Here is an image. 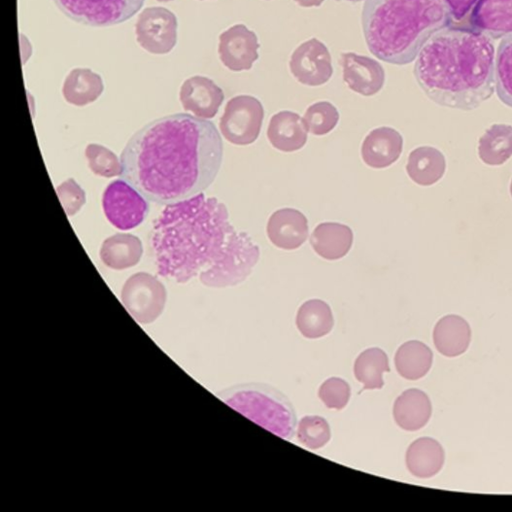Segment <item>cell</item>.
Wrapping results in <instances>:
<instances>
[{"label":"cell","mask_w":512,"mask_h":512,"mask_svg":"<svg viewBox=\"0 0 512 512\" xmlns=\"http://www.w3.org/2000/svg\"><path fill=\"white\" fill-rule=\"evenodd\" d=\"M151 243L159 275L178 283L197 277L215 288L246 280L260 257L251 237L231 225L226 206L203 193L166 205Z\"/></svg>","instance_id":"cell-1"},{"label":"cell","mask_w":512,"mask_h":512,"mask_svg":"<svg viewBox=\"0 0 512 512\" xmlns=\"http://www.w3.org/2000/svg\"><path fill=\"white\" fill-rule=\"evenodd\" d=\"M222 158L216 126L177 113L155 119L132 135L121 154V176L145 199L170 205L207 189Z\"/></svg>","instance_id":"cell-2"},{"label":"cell","mask_w":512,"mask_h":512,"mask_svg":"<svg viewBox=\"0 0 512 512\" xmlns=\"http://www.w3.org/2000/svg\"><path fill=\"white\" fill-rule=\"evenodd\" d=\"M494 62L492 38L474 29L447 26L421 48L414 76L436 104L470 111L495 91Z\"/></svg>","instance_id":"cell-3"},{"label":"cell","mask_w":512,"mask_h":512,"mask_svg":"<svg viewBox=\"0 0 512 512\" xmlns=\"http://www.w3.org/2000/svg\"><path fill=\"white\" fill-rule=\"evenodd\" d=\"M451 18L444 0H365L361 20L369 51L384 62L406 65Z\"/></svg>","instance_id":"cell-4"},{"label":"cell","mask_w":512,"mask_h":512,"mask_svg":"<svg viewBox=\"0 0 512 512\" xmlns=\"http://www.w3.org/2000/svg\"><path fill=\"white\" fill-rule=\"evenodd\" d=\"M220 397L273 434L288 440L293 437L295 412L289 400L274 388L263 384H244L228 389Z\"/></svg>","instance_id":"cell-5"},{"label":"cell","mask_w":512,"mask_h":512,"mask_svg":"<svg viewBox=\"0 0 512 512\" xmlns=\"http://www.w3.org/2000/svg\"><path fill=\"white\" fill-rule=\"evenodd\" d=\"M145 0H53L76 23L92 27L117 25L132 18Z\"/></svg>","instance_id":"cell-6"},{"label":"cell","mask_w":512,"mask_h":512,"mask_svg":"<svg viewBox=\"0 0 512 512\" xmlns=\"http://www.w3.org/2000/svg\"><path fill=\"white\" fill-rule=\"evenodd\" d=\"M167 292L157 277L138 272L131 275L121 290V301L129 314L140 324L154 322L163 312Z\"/></svg>","instance_id":"cell-7"},{"label":"cell","mask_w":512,"mask_h":512,"mask_svg":"<svg viewBox=\"0 0 512 512\" xmlns=\"http://www.w3.org/2000/svg\"><path fill=\"white\" fill-rule=\"evenodd\" d=\"M264 118L262 103L251 95L231 98L220 118V131L235 145H249L259 136Z\"/></svg>","instance_id":"cell-8"},{"label":"cell","mask_w":512,"mask_h":512,"mask_svg":"<svg viewBox=\"0 0 512 512\" xmlns=\"http://www.w3.org/2000/svg\"><path fill=\"white\" fill-rule=\"evenodd\" d=\"M102 207L108 221L120 230L135 228L149 213L145 198L124 179L114 180L106 187Z\"/></svg>","instance_id":"cell-9"},{"label":"cell","mask_w":512,"mask_h":512,"mask_svg":"<svg viewBox=\"0 0 512 512\" xmlns=\"http://www.w3.org/2000/svg\"><path fill=\"white\" fill-rule=\"evenodd\" d=\"M177 17L165 7H147L135 24L138 44L151 54H167L177 42Z\"/></svg>","instance_id":"cell-10"},{"label":"cell","mask_w":512,"mask_h":512,"mask_svg":"<svg viewBox=\"0 0 512 512\" xmlns=\"http://www.w3.org/2000/svg\"><path fill=\"white\" fill-rule=\"evenodd\" d=\"M289 69L301 84H325L333 74L331 55L327 46L317 38L301 43L290 56Z\"/></svg>","instance_id":"cell-11"},{"label":"cell","mask_w":512,"mask_h":512,"mask_svg":"<svg viewBox=\"0 0 512 512\" xmlns=\"http://www.w3.org/2000/svg\"><path fill=\"white\" fill-rule=\"evenodd\" d=\"M259 47L257 35L244 24L233 25L219 35V58L231 71L251 69L259 57Z\"/></svg>","instance_id":"cell-12"},{"label":"cell","mask_w":512,"mask_h":512,"mask_svg":"<svg viewBox=\"0 0 512 512\" xmlns=\"http://www.w3.org/2000/svg\"><path fill=\"white\" fill-rule=\"evenodd\" d=\"M340 62L343 80L352 91L372 96L382 89L385 71L375 59L354 52H343Z\"/></svg>","instance_id":"cell-13"},{"label":"cell","mask_w":512,"mask_h":512,"mask_svg":"<svg viewBox=\"0 0 512 512\" xmlns=\"http://www.w3.org/2000/svg\"><path fill=\"white\" fill-rule=\"evenodd\" d=\"M179 99L184 110L199 118L210 119L217 114L224 93L212 79L195 75L182 83Z\"/></svg>","instance_id":"cell-14"},{"label":"cell","mask_w":512,"mask_h":512,"mask_svg":"<svg viewBox=\"0 0 512 512\" xmlns=\"http://www.w3.org/2000/svg\"><path fill=\"white\" fill-rule=\"evenodd\" d=\"M266 232L276 247L285 250L297 249L308 238V220L299 210L282 208L270 216Z\"/></svg>","instance_id":"cell-15"},{"label":"cell","mask_w":512,"mask_h":512,"mask_svg":"<svg viewBox=\"0 0 512 512\" xmlns=\"http://www.w3.org/2000/svg\"><path fill=\"white\" fill-rule=\"evenodd\" d=\"M474 30L492 39L512 33V0H478L471 13Z\"/></svg>","instance_id":"cell-16"},{"label":"cell","mask_w":512,"mask_h":512,"mask_svg":"<svg viewBox=\"0 0 512 512\" xmlns=\"http://www.w3.org/2000/svg\"><path fill=\"white\" fill-rule=\"evenodd\" d=\"M402 149L403 138L397 130L379 127L365 137L361 146V156L369 167L380 169L398 160Z\"/></svg>","instance_id":"cell-17"},{"label":"cell","mask_w":512,"mask_h":512,"mask_svg":"<svg viewBox=\"0 0 512 512\" xmlns=\"http://www.w3.org/2000/svg\"><path fill=\"white\" fill-rule=\"evenodd\" d=\"M307 132L304 120L299 114L280 111L271 117L267 137L274 148L283 152H293L306 144Z\"/></svg>","instance_id":"cell-18"},{"label":"cell","mask_w":512,"mask_h":512,"mask_svg":"<svg viewBox=\"0 0 512 512\" xmlns=\"http://www.w3.org/2000/svg\"><path fill=\"white\" fill-rule=\"evenodd\" d=\"M353 232L347 225L324 222L316 226L310 236L313 250L326 260H338L351 249Z\"/></svg>","instance_id":"cell-19"},{"label":"cell","mask_w":512,"mask_h":512,"mask_svg":"<svg viewBox=\"0 0 512 512\" xmlns=\"http://www.w3.org/2000/svg\"><path fill=\"white\" fill-rule=\"evenodd\" d=\"M432 406L429 397L420 389L411 388L399 395L393 405L396 424L404 430L416 431L430 419Z\"/></svg>","instance_id":"cell-20"},{"label":"cell","mask_w":512,"mask_h":512,"mask_svg":"<svg viewBox=\"0 0 512 512\" xmlns=\"http://www.w3.org/2000/svg\"><path fill=\"white\" fill-rule=\"evenodd\" d=\"M471 340L469 323L459 315H446L435 325L433 342L441 354L456 357L463 354Z\"/></svg>","instance_id":"cell-21"},{"label":"cell","mask_w":512,"mask_h":512,"mask_svg":"<svg viewBox=\"0 0 512 512\" xmlns=\"http://www.w3.org/2000/svg\"><path fill=\"white\" fill-rule=\"evenodd\" d=\"M405 460L412 475L418 478H430L441 470L445 461V452L437 440L421 437L409 445Z\"/></svg>","instance_id":"cell-22"},{"label":"cell","mask_w":512,"mask_h":512,"mask_svg":"<svg viewBox=\"0 0 512 512\" xmlns=\"http://www.w3.org/2000/svg\"><path fill=\"white\" fill-rule=\"evenodd\" d=\"M99 254L107 267L124 270L135 266L140 261L143 246L137 236L129 233H117L103 241Z\"/></svg>","instance_id":"cell-23"},{"label":"cell","mask_w":512,"mask_h":512,"mask_svg":"<svg viewBox=\"0 0 512 512\" xmlns=\"http://www.w3.org/2000/svg\"><path fill=\"white\" fill-rule=\"evenodd\" d=\"M446 169L445 156L431 146H421L410 152L406 171L411 180L421 186L438 182Z\"/></svg>","instance_id":"cell-24"},{"label":"cell","mask_w":512,"mask_h":512,"mask_svg":"<svg viewBox=\"0 0 512 512\" xmlns=\"http://www.w3.org/2000/svg\"><path fill=\"white\" fill-rule=\"evenodd\" d=\"M104 90L101 76L89 68H74L66 76L62 94L75 106H85L96 101Z\"/></svg>","instance_id":"cell-25"},{"label":"cell","mask_w":512,"mask_h":512,"mask_svg":"<svg viewBox=\"0 0 512 512\" xmlns=\"http://www.w3.org/2000/svg\"><path fill=\"white\" fill-rule=\"evenodd\" d=\"M432 360L431 349L418 340L403 343L394 357L397 372L408 380H417L425 376L431 368Z\"/></svg>","instance_id":"cell-26"},{"label":"cell","mask_w":512,"mask_h":512,"mask_svg":"<svg viewBox=\"0 0 512 512\" xmlns=\"http://www.w3.org/2000/svg\"><path fill=\"white\" fill-rule=\"evenodd\" d=\"M334 324L330 306L323 300L310 299L298 309L296 325L300 333L310 339L328 334Z\"/></svg>","instance_id":"cell-27"},{"label":"cell","mask_w":512,"mask_h":512,"mask_svg":"<svg viewBox=\"0 0 512 512\" xmlns=\"http://www.w3.org/2000/svg\"><path fill=\"white\" fill-rule=\"evenodd\" d=\"M478 155L487 165L499 166L512 156V126L494 124L480 137Z\"/></svg>","instance_id":"cell-28"},{"label":"cell","mask_w":512,"mask_h":512,"mask_svg":"<svg viewBox=\"0 0 512 512\" xmlns=\"http://www.w3.org/2000/svg\"><path fill=\"white\" fill-rule=\"evenodd\" d=\"M353 370L355 378L363 384L360 392L380 389L384 385L383 373L390 371L388 357L378 347L368 348L356 358Z\"/></svg>","instance_id":"cell-29"},{"label":"cell","mask_w":512,"mask_h":512,"mask_svg":"<svg viewBox=\"0 0 512 512\" xmlns=\"http://www.w3.org/2000/svg\"><path fill=\"white\" fill-rule=\"evenodd\" d=\"M494 76L498 98L512 108V33L502 37L497 47Z\"/></svg>","instance_id":"cell-30"},{"label":"cell","mask_w":512,"mask_h":512,"mask_svg":"<svg viewBox=\"0 0 512 512\" xmlns=\"http://www.w3.org/2000/svg\"><path fill=\"white\" fill-rule=\"evenodd\" d=\"M307 130L314 135H325L335 128L339 120L337 108L328 101L310 105L303 116Z\"/></svg>","instance_id":"cell-31"},{"label":"cell","mask_w":512,"mask_h":512,"mask_svg":"<svg viewBox=\"0 0 512 512\" xmlns=\"http://www.w3.org/2000/svg\"><path fill=\"white\" fill-rule=\"evenodd\" d=\"M85 156L90 170L99 176L111 178L121 175L122 165L117 155L100 144H88L85 148Z\"/></svg>","instance_id":"cell-32"},{"label":"cell","mask_w":512,"mask_h":512,"mask_svg":"<svg viewBox=\"0 0 512 512\" xmlns=\"http://www.w3.org/2000/svg\"><path fill=\"white\" fill-rule=\"evenodd\" d=\"M331 437L328 422L320 416H304L297 428V438L305 447L315 450L328 443Z\"/></svg>","instance_id":"cell-33"},{"label":"cell","mask_w":512,"mask_h":512,"mask_svg":"<svg viewBox=\"0 0 512 512\" xmlns=\"http://www.w3.org/2000/svg\"><path fill=\"white\" fill-rule=\"evenodd\" d=\"M351 394L349 384L338 377L325 380L318 391L321 401L330 409L340 410L346 406Z\"/></svg>","instance_id":"cell-34"},{"label":"cell","mask_w":512,"mask_h":512,"mask_svg":"<svg viewBox=\"0 0 512 512\" xmlns=\"http://www.w3.org/2000/svg\"><path fill=\"white\" fill-rule=\"evenodd\" d=\"M56 192L68 216H73L79 212L86 202L85 191L73 178H69L58 185Z\"/></svg>","instance_id":"cell-35"},{"label":"cell","mask_w":512,"mask_h":512,"mask_svg":"<svg viewBox=\"0 0 512 512\" xmlns=\"http://www.w3.org/2000/svg\"><path fill=\"white\" fill-rule=\"evenodd\" d=\"M478 0H444L452 18L459 21L475 6Z\"/></svg>","instance_id":"cell-36"},{"label":"cell","mask_w":512,"mask_h":512,"mask_svg":"<svg viewBox=\"0 0 512 512\" xmlns=\"http://www.w3.org/2000/svg\"><path fill=\"white\" fill-rule=\"evenodd\" d=\"M294 2L302 7H316L320 6L324 0H294Z\"/></svg>","instance_id":"cell-37"},{"label":"cell","mask_w":512,"mask_h":512,"mask_svg":"<svg viewBox=\"0 0 512 512\" xmlns=\"http://www.w3.org/2000/svg\"><path fill=\"white\" fill-rule=\"evenodd\" d=\"M339 1H340V0H339ZM344 1H348V2H353V3H355V2H360V1H362V0H344Z\"/></svg>","instance_id":"cell-38"},{"label":"cell","mask_w":512,"mask_h":512,"mask_svg":"<svg viewBox=\"0 0 512 512\" xmlns=\"http://www.w3.org/2000/svg\"><path fill=\"white\" fill-rule=\"evenodd\" d=\"M510 194H511V196H512V180H511V182H510Z\"/></svg>","instance_id":"cell-39"},{"label":"cell","mask_w":512,"mask_h":512,"mask_svg":"<svg viewBox=\"0 0 512 512\" xmlns=\"http://www.w3.org/2000/svg\"><path fill=\"white\" fill-rule=\"evenodd\" d=\"M159 2H168V1H172V0H157Z\"/></svg>","instance_id":"cell-40"}]
</instances>
